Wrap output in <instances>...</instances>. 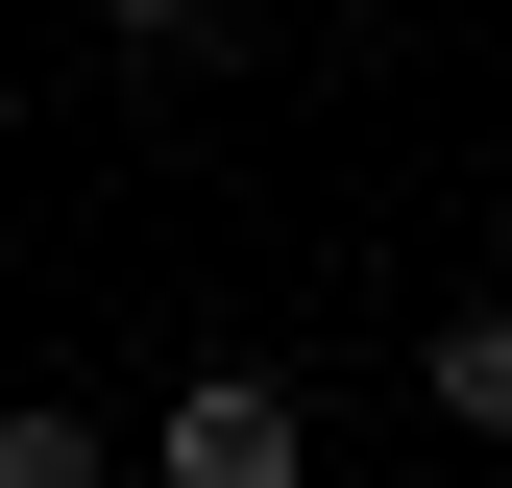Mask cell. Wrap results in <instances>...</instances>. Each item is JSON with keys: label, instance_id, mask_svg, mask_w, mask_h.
<instances>
[{"label": "cell", "instance_id": "obj_1", "mask_svg": "<svg viewBox=\"0 0 512 488\" xmlns=\"http://www.w3.org/2000/svg\"><path fill=\"white\" fill-rule=\"evenodd\" d=\"M293 464H317L293 366H171V415H147V488H293Z\"/></svg>", "mask_w": 512, "mask_h": 488}, {"label": "cell", "instance_id": "obj_2", "mask_svg": "<svg viewBox=\"0 0 512 488\" xmlns=\"http://www.w3.org/2000/svg\"><path fill=\"white\" fill-rule=\"evenodd\" d=\"M415 391H439V415H464V440H512V293H464V318H439V342H415Z\"/></svg>", "mask_w": 512, "mask_h": 488}, {"label": "cell", "instance_id": "obj_3", "mask_svg": "<svg viewBox=\"0 0 512 488\" xmlns=\"http://www.w3.org/2000/svg\"><path fill=\"white\" fill-rule=\"evenodd\" d=\"M0 488H122V440H98L74 391H0Z\"/></svg>", "mask_w": 512, "mask_h": 488}, {"label": "cell", "instance_id": "obj_4", "mask_svg": "<svg viewBox=\"0 0 512 488\" xmlns=\"http://www.w3.org/2000/svg\"><path fill=\"white\" fill-rule=\"evenodd\" d=\"M98 49H220V0H74Z\"/></svg>", "mask_w": 512, "mask_h": 488}]
</instances>
